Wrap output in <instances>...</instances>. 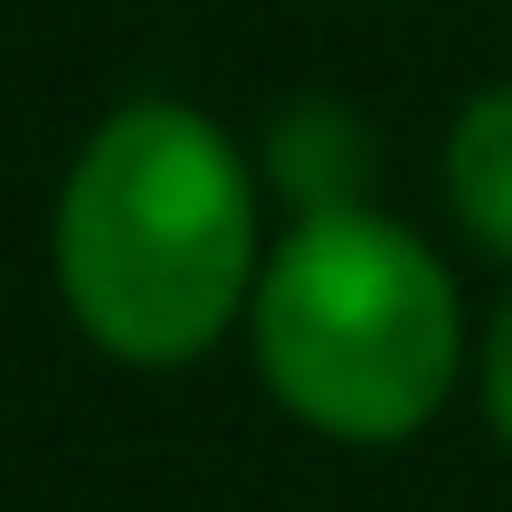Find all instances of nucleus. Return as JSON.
I'll return each mask as SVG.
<instances>
[{
    "label": "nucleus",
    "mask_w": 512,
    "mask_h": 512,
    "mask_svg": "<svg viewBox=\"0 0 512 512\" xmlns=\"http://www.w3.org/2000/svg\"><path fill=\"white\" fill-rule=\"evenodd\" d=\"M475 380H484V418H494V437L512 446V294H503V313H494V323H484Z\"/></svg>",
    "instance_id": "obj_5"
},
{
    "label": "nucleus",
    "mask_w": 512,
    "mask_h": 512,
    "mask_svg": "<svg viewBox=\"0 0 512 512\" xmlns=\"http://www.w3.org/2000/svg\"><path fill=\"white\" fill-rule=\"evenodd\" d=\"M247 342L275 408L332 446H408L465 380V294L389 209H304L256 266Z\"/></svg>",
    "instance_id": "obj_2"
},
{
    "label": "nucleus",
    "mask_w": 512,
    "mask_h": 512,
    "mask_svg": "<svg viewBox=\"0 0 512 512\" xmlns=\"http://www.w3.org/2000/svg\"><path fill=\"white\" fill-rule=\"evenodd\" d=\"M437 171H446V209H456V228L484 256H503V266H512V76L456 105Z\"/></svg>",
    "instance_id": "obj_3"
},
{
    "label": "nucleus",
    "mask_w": 512,
    "mask_h": 512,
    "mask_svg": "<svg viewBox=\"0 0 512 512\" xmlns=\"http://www.w3.org/2000/svg\"><path fill=\"white\" fill-rule=\"evenodd\" d=\"M275 181L294 209H342L361 200V133L342 105H294L275 124Z\"/></svg>",
    "instance_id": "obj_4"
},
{
    "label": "nucleus",
    "mask_w": 512,
    "mask_h": 512,
    "mask_svg": "<svg viewBox=\"0 0 512 512\" xmlns=\"http://www.w3.org/2000/svg\"><path fill=\"white\" fill-rule=\"evenodd\" d=\"M67 323L124 370H190L256 294V171L200 105H114L67 162L48 228Z\"/></svg>",
    "instance_id": "obj_1"
}]
</instances>
